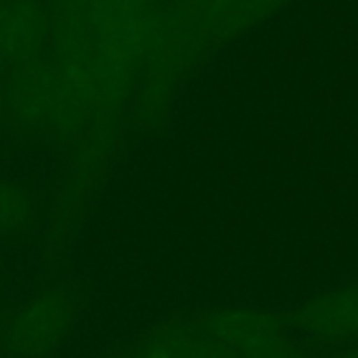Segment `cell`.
<instances>
[{"label": "cell", "instance_id": "1", "mask_svg": "<svg viewBox=\"0 0 358 358\" xmlns=\"http://www.w3.org/2000/svg\"><path fill=\"white\" fill-rule=\"evenodd\" d=\"M306 325L325 339L358 341V282L313 306L306 315Z\"/></svg>", "mask_w": 358, "mask_h": 358}, {"label": "cell", "instance_id": "2", "mask_svg": "<svg viewBox=\"0 0 358 358\" xmlns=\"http://www.w3.org/2000/svg\"><path fill=\"white\" fill-rule=\"evenodd\" d=\"M37 31V16L24 0H0V62L24 58Z\"/></svg>", "mask_w": 358, "mask_h": 358}, {"label": "cell", "instance_id": "3", "mask_svg": "<svg viewBox=\"0 0 358 358\" xmlns=\"http://www.w3.org/2000/svg\"><path fill=\"white\" fill-rule=\"evenodd\" d=\"M27 217V205L20 191L0 178V231H14Z\"/></svg>", "mask_w": 358, "mask_h": 358}, {"label": "cell", "instance_id": "4", "mask_svg": "<svg viewBox=\"0 0 358 358\" xmlns=\"http://www.w3.org/2000/svg\"><path fill=\"white\" fill-rule=\"evenodd\" d=\"M334 358H358V348L350 350V352L341 353V355H338V357H334Z\"/></svg>", "mask_w": 358, "mask_h": 358}, {"label": "cell", "instance_id": "5", "mask_svg": "<svg viewBox=\"0 0 358 358\" xmlns=\"http://www.w3.org/2000/svg\"><path fill=\"white\" fill-rule=\"evenodd\" d=\"M2 103H3V93H2V86H0V112H2Z\"/></svg>", "mask_w": 358, "mask_h": 358}]
</instances>
